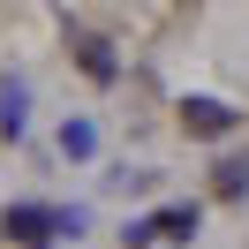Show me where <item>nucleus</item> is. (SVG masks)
I'll use <instances>...</instances> for the list:
<instances>
[{"mask_svg":"<svg viewBox=\"0 0 249 249\" xmlns=\"http://www.w3.org/2000/svg\"><path fill=\"white\" fill-rule=\"evenodd\" d=\"M181 128H189V136H227V128H234V106H219V98H189V106H181Z\"/></svg>","mask_w":249,"mask_h":249,"instance_id":"f257e3e1","label":"nucleus"},{"mask_svg":"<svg viewBox=\"0 0 249 249\" xmlns=\"http://www.w3.org/2000/svg\"><path fill=\"white\" fill-rule=\"evenodd\" d=\"M53 227H68V234H76V219H46V212H8V234H16V242H46Z\"/></svg>","mask_w":249,"mask_h":249,"instance_id":"f03ea898","label":"nucleus"},{"mask_svg":"<svg viewBox=\"0 0 249 249\" xmlns=\"http://www.w3.org/2000/svg\"><path fill=\"white\" fill-rule=\"evenodd\" d=\"M151 234H166V242H189V234H196V204H166V212L151 219Z\"/></svg>","mask_w":249,"mask_h":249,"instance_id":"7ed1b4c3","label":"nucleus"},{"mask_svg":"<svg viewBox=\"0 0 249 249\" xmlns=\"http://www.w3.org/2000/svg\"><path fill=\"white\" fill-rule=\"evenodd\" d=\"M76 61H83V76H91V83H113V53H106V38H76Z\"/></svg>","mask_w":249,"mask_h":249,"instance_id":"20e7f679","label":"nucleus"},{"mask_svg":"<svg viewBox=\"0 0 249 249\" xmlns=\"http://www.w3.org/2000/svg\"><path fill=\"white\" fill-rule=\"evenodd\" d=\"M212 189H219V196H242V189H249V159H219V174H212Z\"/></svg>","mask_w":249,"mask_h":249,"instance_id":"39448f33","label":"nucleus"}]
</instances>
